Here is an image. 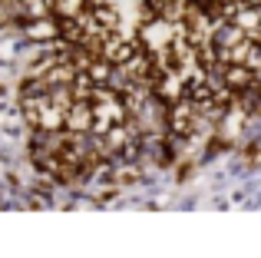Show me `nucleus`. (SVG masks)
Returning a JSON list of instances; mask_svg holds the SVG:
<instances>
[{
  "instance_id": "obj_1",
  "label": "nucleus",
  "mask_w": 261,
  "mask_h": 258,
  "mask_svg": "<svg viewBox=\"0 0 261 258\" xmlns=\"http://www.w3.org/2000/svg\"><path fill=\"white\" fill-rule=\"evenodd\" d=\"M63 129H70V133H80V136H89V133H93V106L83 103V99H73V103L66 106Z\"/></svg>"
},
{
  "instance_id": "obj_2",
  "label": "nucleus",
  "mask_w": 261,
  "mask_h": 258,
  "mask_svg": "<svg viewBox=\"0 0 261 258\" xmlns=\"http://www.w3.org/2000/svg\"><path fill=\"white\" fill-rule=\"evenodd\" d=\"M218 80H222L228 90H235V93H242V90H248L251 83H255V70H248L245 63H228V66H222V73H218Z\"/></svg>"
},
{
  "instance_id": "obj_3",
  "label": "nucleus",
  "mask_w": 261,
  "mask_h": 258,
  "mask_svg": "<svg viewBox=\"0 0 261 258\" xmlns=\"http://www.w3.org/2000/svg\"><path fill=\"white\" fill-rule=\"evenodd\" d=\"M99 175L106 182H113V186H119V189H129V186H136V182H142V169L136 166V162H129V166H106V169H99Z\"/></svg>"
},
{
  "instance_id": "obj_4",
  "label": "nucleus",
  "mask_w": 261,
  "mask_h": 258,
  "mask_svg": "<svg viewBox=\"0 0 261 258\" xmlns=\"http://www.w3.org/2000/svg\"><path fill=\"white\" fill-rule=\"evenodd\" d=\"M27 37L43 43V40H57V17L53 13H43V17H33L27 23Z\"/></svg>"
},
{
  "instance_id": "obj_5",
  "label": "nucleus",
  "mask_w": 261,
  "mask_h": 258,
  "mask_svg": "<svg viewBox=\"0 0 261 258\" xmlns=\"http://www.w3.org/2000/svg\"><path fill=\"white\" fill-rule=\"evenodd\" d=\"M235 149H238V156H242V162L248 169H261V139H248Z\"/></svg>"
},
{
  "instance_id": "obj_6",
  "label": "nucleus",
  "mask_w": 261,
  "mask_h": 258,
  "mask_svg": "<svg viewBox=\"0 0 261 258\" xmlns=\"http://www.w3.org/2000/svg\"><path fill=\"white\" fill-rule=\"evenodd\" d=\"M4 23H10V4L0 0V27H4Z\"/></svg>"
},
{
  "instance_id": "obj_7",
  "label": "nucleus",
  "mask_w": 261,
  "mask_h": 258,
  "mask_svg": "<svg viewBox=\"0 0 261 258\" xmlns=\"http://www.w3.org/2000/svg\"><path fill=\"white\" fill-rule=\"evenodd\" d=\"M172 0H146V7H152L155 13H162V7H169Z\"/></svg>"
}]
</instances>
